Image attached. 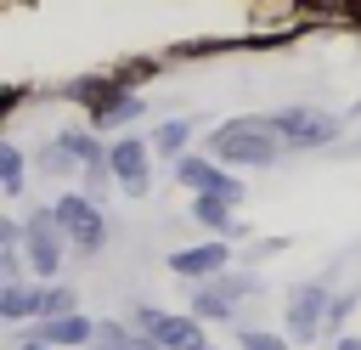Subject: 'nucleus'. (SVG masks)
<instances>
[{
	"instance_id": "nucleus-18",
	"label": "nucleus",
	"mask_w": 361,
	"mask_h": 350,
	"mask_svg": "<svg viewBox=\"0 0 361 350\" xmlns=\"http://www.w3.org/2000/svg\"><path fill=\"white\" fill-rule=\"evenodd\" d=\"M85 350H135V327L130 322H96Z\"/></svg>"
},
{
	"instance_id": "nucleus-9",
	"label": "nucleus",
	"mask_w": 361,
	"mask_h": 350,
	"mask_svg": "<svg viewBox=\"0 0 361 350\" xmlns=\"http://www.w3.org/2000/svg\"><path fill=\"white\" fill-rule=\"evenodd\" d=\"M107 158H113V181H118L124 192L147 198V186H152V147H147L141 135H118V141L107 147Z\"/></svg>"
},
{
	"instance_id": "nucleus-10",
	"label": "nucleus",
	"mask_w": 361,
	"mask_h": 350,
	"mask_svg": "<svg viewBox=\"0 0 361 350\" xmlns=\"http://www.w3.org/2000/svg\"><path fill=\"white\" fill-rule=\"evenodd\" d=\"M90 333H96V322H85V316H62V322H39V327H28L23 339L28 344H90Z\"/></svg>"
},
{
	"instance_id": "nucleus-20",
	"label": "nucleus",
	"mask_w": 361,
	"mask_h": 350,
	"mask_svg": "<svg viewBox=\"0 0 361 350\" xmlns=\"http://www.w3.org/2000/svg\"><path fill=\"white\" fill-rule=\"evenodd\" d=\"M243 350H288V339L282 333H265V327H248L243 333Z\"/></svg>"
},
{
	"instance_id": "nucleus-17",
	"label": "nucleus",
	"mask_w": 361,
	"mask_h": 350,
	"mask_svg": "<svg viewBox=\"0 0 361 350\" xmlns=\"http://www.w3.org/2000/svg\"><path fill=\"white\" fill-rule=\"evenodd\" d=\"M118 181H113V158H107V147H96L90 158H85V198H96V203H107V192H113Z\"/></svg>"
},
{
	"instance_id": "nucleus-14",
	"label": "nucleus",
	"mask_w": 361,
	"mask_h": 350,
	"mask_svg": "<svg viewBox=\"0 0 361 350\" xmlns=\"http://www.w3.org/2000/svg\"><path fill=\"white\" fill-rule=\"evenodd\" d=\"M0 316L6 322L39 316V282H0Z\"/></svg>"
},
{
	"instance_id": "nucleus-2",
	"label": "nucleus",
	"mask_w": 361,
	"mask_h": 350,
	"mask_svg": "<svg viewBox=\"0 0 361 350\" xmlns=\"http://www.w3.org/2000/svg\"><path fill=\"white\" fill-rule=\"evenodd\" d=\"M271 130L282 135L288 152H310V147H327L344 135V119L327 113V107H310V102H293V107H276L271 113Z\"/></svg>"
},
{
	"instance_id": "nucleus-15",
	"label": "nucleus",
	"mask_w": 361,
	"mask_h": 350,
	"mask_svg": "<svg viewBox=\"0 0 361 350\" xmlns=\"http://www.w3.org/2000/svg\"><path fill=\"white\" fill-rule=\"evenodd\" d=\"M124 119H141V96H130V90H113V85H107V96L90 107V124H124Z\"/></svg>"
},
{
	"instance_id": "nucleus-8",
	"label": "nucleus",
	"mask_w": 361,
	"mask_h": 350,
	"mask_svg": "<svg viewBox=\"0 0 361 350\" xmlns=\"http://www.w3.org/2000/svg\"><path fill=\"white\" fill-rule=\"evenodd\" d=\"M175 277H186V282H214V277H226V271H237L231 265V243H192V248H175L169 260H164Z\"/></svg>"
},
{
	"instance_id": "nucleus-4",
	"label": "nucleus",
	"mask_w": 361,
	"mask_h": 350,
	"mask_svg": "<svg viewBox=\"0 0 361 350\" xmlns=\"http://www.w3.org/2000/svg\"><path fill=\"white\" fill-rule=\"evenodd\" d=\"M169 175H175V186H186L192 198H226V203H243V198H248V186H243L226 164H214L209 152H186L180 164H169Z\"/></svg>"
},
{
	"instance_id": "nucleus-7",
	"label": "nucleus",
	"mask_w": 361,
	"mask_h": 350,
	"mask_svg": "<svg viewBox=\"0 0 361 350\" xmlns=\"http://www.w3.org/2000/svg\"><path fill=\"white\" fill-rule=\"evenodd\" d=\"M322 327H333V294H327V282H299L288 294V333L316 339Z\"/></svg>"
},
{
	"instance_id": "nucleus-5",
	"label": "nucleus",
	"mask_w": 361,
	"mask_h": 350,
	"mask_svg": "<svg viewBox=\"0 0 361 350\" xmlns=\"http://www.w3.org/2000/svg\"><path fill=\"white\" fill-rule=\"evenodd\" d=\"M23 254H28V271H34L39 282H51V277L62 271V260H68V237H62V226H56L51 209H34V215L23 220Z\"/></svg>"
},
{
	"instance_id": "nucleus-11",
	"label": "nucleus",
	"mask_w": 361,
	"mask_h": 350,
	"mask_svg": "<svg viewBox=\"0 0 361 350\" xmlns=\"http://www.w3.org/2000/svg\"><path fill=\"white\" fill-rule=\"evenodd\" d=\"M152 339H158V350H214L203 339V322L197 316H164V327Z\"/></svg>"
},
{
	"instance_id": "nucleus-21",
	"label": "nucleus",
	"mask_w": 361,
	"mask_h": 350,
	"mask_svg": "<svg viewBox=\"0 0 361 350\" xmlns=\"http://www.w3.org/2000/svg\"><path fill=\"white\" fill-rule=\"evenodd\" d=\"M338 350H361V339H355V333H344V339H338Z\"/></svg>"
},
{
	"instance_id": "nucleus-13",
	"label": "nucleus",
	"mask_w": 361,
	"mask_h": 350,
	"mask_svg": "<svg viewBox=\"0 0 361 350\" xmlns=\"http://www.w3.org/2000/svg\"><path fill=\"white\" fill-rule=\"evenodd\" d=\"M231 209H237V203H226V198H192V220H197V226H209L220 243H231V237L243 231Z\"/></svg>"
},
{
	"instance_id": "nucleus-16",
	"label": "nucleus",
	"mask_w": 361,
	"mask_h": 350,
	"mask_svg": "<svg viewBox=\"0 0 361 350\" xmlns=\"http://www.w3.org/2000/svg\"><path fill=\"white\" fill-rule=\"evenodd\" d=\"M62 316H79V294L68 282H39V322H62Z\"/></svg>"
},
{
	"instance_id": "nucleus-3",
	"label": "nucleus",
	"mask_w": 361,
	"mask_h": 350,
	"mask_svg": "<svg viewBox=\"0 0 361 350\" xmlns=\"http://www.w3.org/2000/svg\"><path fill=\"white\" fill-rule=\"evenodd\" d=\"M51 215H56L68 248H79L85 260L102 254V243H107V209H102L96 198H85V192H62V198L51 203Z\"/></svg>"
},
{
	"instance_id": "nucleus-19",
	"label": "nucleus",
	"mask_w": 361,
	"mask_h": 350,
	"mask_svg": "<svg viewBox=\"0 0 361 350\" xmlns=\"http://www.w3.org/2000/svg\"><path fill=\"white\" fill-rule=\"evenodd\" d=\"M0 192L6 198L23 192V147L17 141H0Z\"/></svg>"
},
{
	"instance_id": "nucleus-12",
	"label": "nucleus",
	"mask_w": 361,
	"mask_h": 350,
	"mask_svg": "<svg viewBox=\"0 0 361 350\" xmlns=\"http://www.w3.org/2000/svg\"><path fill=\"white\" fill-rule=\"evenodd\" d=\"M186 141H192V119H164V124L147 135L152 158H164V164H180V158H186Z\"/></svg>"
},
{
	"instance_id": "nucleus-1",
	"label": "nucleus",
	"mask_w": 361,
	"mask_h": 350,
	"mask_svg": "<svg viewBox=\"0 0 361 350\" xmlns=\"http://www.w3.org/2000/svg\"><path fill=\"white\" fill-rule=\"evenodd\" d=\"M288 147L271 130V113H248V119H226L209 130V158L214 164H276Z\"/></svg>"
},
{
	"instance_id": "nucleus-22",
	"label": "nucleus",
	"mask_w": 361,
	"mask_h": 350,
	"mask_svg": "<svg viewBox=\"0 0 361 350\" xmlns=\"http://www.w3.org/2000/svg\"><path fill=\"white\" fill-rule=\"evenodd\" d=\"M11 350H45V344H28V339H17V344H11Z\"/></svg>"
},
{
	"instance_id": "nucleus-6",
	"label": "nucleus",
	"mask_w": 361,
	"mask_h": 350,
	"mask_svg": "<svg viewBox=\"0 0 361 350\" xmlns=\"http://www.w3.org/2000/svg\"><path fill=\"white\" fill-rule=\"evenodd\" d=\"M254 294H259L254 271H226V277H214V282H203L192 294V316L197 322H231L243 310V299H254Z\"/></svg>"
}]
</instances>
